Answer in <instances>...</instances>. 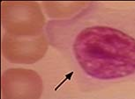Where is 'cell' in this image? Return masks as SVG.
Instances as JSON below:
<instances>
[{"label":"cell","instance_id":"cell-1","mask_svg":"<svg viewBox=\"0 0 135 99\" xmlns=\"http://www.w3.org/2000/svg\"><path fill=\"white\" fill-rule=\"evenodd\" d=\"M46 32L89 78L135 77V2L88 3L72 17L49 22Z\"/></svg>","mask_w":135,"mask_h":99},{"label":"cell","instance_id":"cell-2","mask_svg":"<svg viewBox=\"0 0 135 99\" xmlns=\"http://www.w3.org/2000/svg\"><path fill=\"white\" fill-rule=\"evenodd\" d=\"M1 21L6 34L17 37L38 36L45 26V17L36 2H3Z\"/></svg>","mask_w":135,"mask_h":99},{"label":"cell","instance_id":"cell-3","mask_svg":"<svg viewBox=\"0 0 135 99\" xmlns=\"http://www.w3.org/2000/svg\"><path fill=\"white\" fill-rule=\"evenodd\" d=\"M49 48L44 34L35 37H17L4 34L2 38V54L15 64H34L42 59Z\"/></svg>","mask_w":135,"mask_h":99},{"label":"cell","instance_id":"cell-4","mask_svg":"<svg viewBox=\"0 0 135 99\" xmlns=\"http://www.w3.org/2000/svg\"><path fill=\"white\" fill-rule=\"evenodd\" d=\"M1 90L3 99H40L43 82L34 70L9 68L2 75Z\"/></svg>","mask_w":135,"mask_h":99},{"label":"cell","instance_id":"cell-5","mask_svg":"<svg viewBox=\"0 0 135 99\" xmlns=\"http://www.w3.org/2000/svg\"><path fill=\"white\" fill-rule=\"evenodd\" d=\"M88 3H42L48 16L57 19H67L78 13Z\"/></svg>","mask_w":135,"mask_h":99}]
</instances>
